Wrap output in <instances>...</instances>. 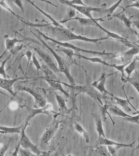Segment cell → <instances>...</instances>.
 I'll return each mask as SVG.
<instances>
[{"label": "cell", "mask_w": 139, "mask_h": 156, "mask_svg": "<svg viewBox=\"0 0 139 156\" xmlns=\"http://www.w3.org/2000/svg\"><path fill=\"white\" fill-rule=\"evenodd\" d=\"M96 27H97L100 29H101L102 31L105 32L106 34H107V37H106L109 38H112V39H114V40H119L120 41H128L127 39H125L121 36L120 35H118V34H116V33L112 32L109 31V30H107V29H105L103 27L101 26L98 23H96Z\"/></svg>", "instance_id": "obj_23"}, {"label": "cell", "mask_w": 139, "mask_h": 156, "mask_svg": "<svg viewBox=\"0 0 139 156\" xmlns=\"http://www.w3.org/2000/svg\"><path fill=\"white\" fill-rule=\"evenodd\" d=\"M37 31L44 39L52 41L54 43L57 44L59 46H62V47L72 49L77 51V52H85V53L91 54L99 55L100 56H107V57H112V58H116V53L98 52V51L84 49L80 48L77 47V46H74V45L68 42H62V41H58V40H54V39L49 37L47 35H45V34H43L42 32L39 31V30H37Z\"/></svg>", "instance_id": "obj_4"}, {"label": "cell", "mask_w": 139, "mask_h": 156, "mask_svg": "<svg viewBox=\"0 0 139 156\" xmlns=\"http://www.w3.org/2000/svg\"><path fill=\"white\" fill-rule=\"evenodd\" d=\"M56 118H54V120L52 123L47 127L41 136L40 142V146L41 147L50 144V141L58 130L60 124L62 123V121L57 120Z\"/></svg>", "instance_id": "obj_7"}, {"label": "cell", "mask_w": 139, "mask_h": 156, "mask_svg": "<svg viewBox=\"0 0 139 156\" xmlns=\"http://www.w3.org/2000/svg\"><path fill=\"white\" fill-rule=\"evenodd\" d=\"M108 112L112 113L113 115L118 116L121 118H126V117H130L131 115L127 114L124 111L122 110L119 107L116 106L110 105L108 108Z\"/></svg>", "instance_id": "obj_24"}, {"label": "cell", "mask_w": 139, "mask_h": 156, "mask_svg": "<svg viewBox=\"0 0 139 156\" xmlns=\"http://www.w3.org/2000/svg\"><path fill=\"white\" fill-rule=\"evenodd\" d=\"M132 2V4L127 6L126 8L129 7H135V8L139 9V0H131Z\"/></svg>", "instance_id": "obj_41"}, {"label": "cell", "mask_w": 139, "mask_h": 156, "mask_svg": "<svg viewBox=\"0 0 139 156\" xmlns=\"http://www.w3.org/2000/svg\"><path fill=\"white\" fill-rule=\"evenodd\" d=\"M139 68V55H136L133 58L130 63L127 66L124 68V72L127 74V77L130 76L133 72Z\"/></svg>", "instance_id": "obj_19"}, {"label": "cell", "mask_w": 139, "mask_h": 156, "mask_svg": "<svg viewBox=\"0 0 139 156\" xmlns=\"http://www.w3.org/2000/svg\"><path fill=\"white\" fill-rule=\"evenodd\" d=\"M70 3L73 5H79L86 6V5L83 2L82 0H71L68 1Z\"/></svg>", "instance_id": "obj_40"}, {"label": "cell", "mask_w": 139, "mask_h": 156, "mask_svg": "<svg viewBox=\"0 0 139 156\" xmlns=\"http://www.w3.org/2000/svg\"><path fill=\"white\" fill-rule=\"evenodd\" d=\"M26 1L29 2L32 5L34 6L35 8L37 9L38 10L40 11V12H41V13H42L43 14L46 16V17H47V18L50 20H51V21L52 22L54 25L55 27H61L60 24L59 23H57V22L56 21V20H55L51 16L49 15L48 14V13H46V12H44V11H43L42 10L40 9L39 8V7H38L36 5H35V4L34 3V2H32V1H31L30 0H26Z\"/></svg>", "instance_id": "obj_30"}, {"label": "cell", "mask_w": 139, "mask_h": 156, "mask_svg": "<svg viewBox=\"0 0 139 156\" xmlns=\"http://www.w3.org/2000/svg\"><path fill=\"white\" fill-rule=\"evenodd\" d=\"M50 29L52 30L54 35L58 39L57 40L62 42H67L73 40H80L97 44L98 41L108 39L106 37L100 38L91 39L81 35H76L69 29L62 26L52 27L50 28Z\"/></svg>", "instance_id": "obj_1"}, {"label": "cell", "mask_w": 139, "mask_h": 156, "mask_svg": "<svg viewBox=\"0 0 139 156\" xmlns=\"http://www.w3.org/2000/svg\"><path fill=\"white\" fill-rule=\"evenodd\" d=\"M24 91L30 94L35 100L34 107L35 108H41L46 105L47 102L43 95L40 92L33 88L26 86H21L18 88V91Z\"/></svg>", "instance_id": "obj_8"}, {"label": "cell", "mask_w": 139, "mask_h": 156, "mask_svg": "<svg viewBox=\"0 0 139 156\" xmlns=\"http://www.w3.org/2000/svg\"><path fill=\"white\" fill-rule=\"evenodd\" d=\"M129 1H131V0H129Z\"/></svg>", "instance_id": "obj_48"}, {"label": "cell", "mask_w": 139, "mask_h": 156, "mask_svg": "<svg viewBox=\"0 0 139 156\" xmlns=\"http://www.w3.org/2000/svg\"><path fill=\"white\" fill-rule=\"evenodd\" d=\"M33 53L31 52V51L29 50L25 52L24 55L26 56L27 58V70L28 69V66H29V65L30 62L31 61Z\"/></svg>", "instance_id": "obj_39"}, {"label": "cell", "mask_w": 139, "mask_h": 156, "mask_svg": "<svg viewBox=\"0 0 139 156\" xmlns=\"http://www.w3.org/2000/svg\"><path fill=\"white\" fill-rule=\"evenodd\" d=\"M122 1H123V0H119L118 2H116V3H115L114 5L111 6L109 8H105L104 9L103 12H102V14H105L107 16H111L114 11L116 10V9L119 7Z\"/></svg>", "instance_id": "obj_32"}, {"label": "cell", "mask_w": 139, "mask_h": 156, "mask_svg": "<svg viewBox=\"0 0 139 156\" xmlns=\"http://www.w3.org/2000/svg\"><path fill=\"white\" fill-rule=\"evenodd\" d=\"M96 125V131L98 133V136H102L106 137L104 130L102 124V119L101 115L96 114V113H91Z\"/></svg>", "instance_id": "obj_16"}, {"label": "cell", "mask_w": 139, "mask_h": 156, "mask_svg": "<svg viewBox=\"0 0 139 156\" xmlns=\"http://www.w3.org/2000/svg\"><path fill=\"white\" fill-rule=\"evenodd\" d=\"M38 39L41 41L43 45L53 55L58 64V68L60 72L63 73L68 79L69 84L72 86L76 85L75 81L73 76L71 74L70 71V60L67 59L60 56L51 48V47L40 36L37 37Z\"/></svg>", "instance_id": "obj_2"}, {"label": "cell", "mask_w": 139, "mask_h": 156, "mask_svg": "<svg viewBox=\"0 0 139 156\" xmlns=\"http://www.w3.org/2000/svg\"><path fill=\"white\" fill-rule=\"evenodd\" d=\"M5 0H0V5H1V7H3V8H4L5 9L9 11V12H10V13H12V14H13V15L16 17L20 21L23 22V23H27V21L25 20L24 18H22V17L20 16H18V15L16 14V13H15V12L12 10V9H11L10 7L9 6L7 5V4L5 2Z\"/></svg>", "instance_id": "obj_29"}, {"label": "cell", "mask_w": 139, "mask_h": 156, "mask_svg": "<svg viewBox=\"0 0 139 156\" xmlns=\"http://www.w3.org/2000/svg\"><path fill=\"white\" fill-rule=\"evenodd\" d=\"M28 124H29V122L26 121L24 125L23 126L22 128L21 132L20 133V139L19 141L20 143L21 146L23 148L30 150L33 153L35 154V155H45L46 152L41 151L36 145L34 144L30 141L29 136L27 135L25 132V130Z\"/></svg>", "instance_id": "obj_5"}, {"label": "cell", "mask_w": 139, "mask_h": 156, "mask_svg": "<svg viewBox=\"0 0 139 156\" xmlns=\"http://www.w3.org/2000/svg\"><path fill=\"white\" fill-rule=\"evenodd\" d=\"M55 96L57 104L58 106V110L61 115L64 116L65 115L70 114L71 112L72 109L68 108L66 104L65 98L61 95H59L55 91H54Z\"/></svg>", "instance_id": "obj_13"}, {"label": "cell", "mask_w": 139, "mask_h": 156, "mask_svg": "<svg viewBox=\"0 0 139 156\" xmlns=\"http://www.w3.org/2000/svg\"><path fill=\"white\" fill-rule=\"evenodd\" d=\"M137 124H138V125L139 126V123ZM138 139H139V136L138 137V138L137 139V140H136H136H138Z\"/></svg>", "instance_id": "obj_47"}, {"label": "cell", "mask_w": 139, "mask_h": 156, "mask_svg": "<svg viewBox=\"0 0 139 156\" xmlns=\"http://www.w3.org/2000/svg\"><path fill=\"white\" fill-rule=\"evenodd\" d=\"M113 17H116V18H118V19L121 20L124 24H125L126 26L134 34L136 35L137 33L136 31L135 30H133L131 28V25L132 24V21H131L130 18H128L126 16L125 13H121L117 15H115L113 16Z\"/></svg>", "instance_id": "obj_22"}, {"label": "cell", "mask_w": 139, "mask_h": 156, "mask_svg": "<svg viewBox=\"0 0 139 156\" xmlns=\"http://www.w3.org/2000/svg\"><path fill=\"white\" fill-rule=\"evenodd\" d=\"M121 80L123 83H130L139 94V73L137 71H135L133 76L128 78L126 76L121 77ZM137 113L139 114V111H137Z\"/></svg>", "instance_id": "obj_14"}, {"label": "cell", "mask_w": 139, "mask_h": 156, "mask_svg": "<svg viewBox=\"0 0 139 156\" xmlns=\"http://www.w3.org/2000/svg\"><path fill=\"white\" fill-rule=\"evenodd\" d=\"M39 1H42V2H46V3L50 4L52 5L55 7H57V6L56 5H55L54 4L52 3L51 1H47V0H39Z\"/></svg>", "instance_id": "obj_44"}, {"label": "cell", "mask_w": 139, "mask_h": 156, "mask_svg": "<svg viewBox=\"0 0 139 156\" xmlns=\"http://www.w3.org/2000/svg\"><path fill=\"white\" fill-rule=\"evenodd\" d=\"M74 129L82 137H84L87 143H89L90 142V135L87 131L84 129L82 126L77 122H75L74 124Z\"/></svg>", "instance_id": "obj_26"}, {"label": "cell", "mask_w": 139, "mask_h": 156, "mask_svg": "<svg viewBox=\"0 0 139 156\" xmlns=\"http://www.w3.org/2000/svg\"><path fill=\"white\" fill-rule=\"evenodd\" d=\"M23 77H16L12 79H4L0 78V87L4 89L7 92L12 95L13 97L16 96V93H15L13 90V85L18 80L24 79ZM0 93L5 95L3 93L0 91Z\"/></svg>", "instance_id": "obj_11"}, {"label": "cell", "mask_w": 139, "mask_h": 156, "mask_svg": "<svg viewBox=\"0 0 139 156\" xmlns=\"http://www.w3.org/2000/svg\"><path fill=\"white\" fill-rule=\"evenodd\" d=\"M57 47L58 48L56 50V51H58V52H62L64 53L66 55L67 58L69 60H72L73 56L75 55V53H74V50L72 49L62 47L61 46V47Z\"/></svg>", "instance_id": "obj_31"}, {"label": "cell", "mask_w": 139, "mask_h": 156, "mask_svg": "<svg viewBox=\"0 0 139 156\" xmlns=\"http://www.w3.org/2000/svg\"><path fill=\"white\" fill-rule=\"evenodd\" d=\"M20 144L19 141L18 142V144L17 146H16L15 149L14 151L12 152V156H18V153L19 152V149L20 147Z\"/></svg>", "instance_id": "obj_42"}, {"label": "cell", "mask_w": 139, "mask_h": 156, "mask_svg": "<svg viewBox=\"0 0 139 156\" xmlns=\"http://www.w3.org/2000/svg\"><path fill=\"white\" fill-rule=\"evenodd\" d=\"M74 55H76L77 57H80V58L86 60L90 61V62H93V63H101V64L107 66H109V64L108 63H107L105 61H103L101 58H99V57H85V56L82 55L75 54Z\"/></svg>", "instance_id": "obj_28"}, {"label": "cell", "mask_w": 139, "mask_h": 156, "mask_svg": "<svg viewBox=\"0 0 139 156\" xmlns=\"http://www.w3.org/2000/svg\"><path fill=\"white\" fill-rule=\"evenodd\" d=\"M5 38V50L4 52L0 56V59L2 58V56L5 54L6 52L8 51L12 50L15 46V45L18 43L23 42L24 40H21L17 38L16 32H15V36L12 39H10L8 35H5L4 36Z\"/></svg>", "instance_id": "obj_15"}, {"label": "cell", "mask_w": 139, "mask_h": 156, "mask_svg": "<svg viewBox=\"0 0 139 156\" xmlns=\"http://www.w3.org/2000/svg\"><path fill=\"white\" fill-rule=\"evenodd\" d=\"M20 156H31L35 155V154H33V152L27 149L21 147L19 149V152Z\"/></svg>", "instance_id": "obj_37"}, {"label": "cell", "mask_w": 139, "mask_h": 156, "mask_svg": "<svg viewBox=\"0 0 139 156\" xmlns=\"http://www.w3.org/2000/svg\"><path fill=\"white\" fill-rule=\"evenodd\" d=\"M11 1L20 9L22 12H24V8L22 0H11Z\"/></svg>", "instance_id": "obj_38"}, {"label": "cell", "mask_w": 139, "mask_h": 156, "mask_svg": "<svg viewBox=\"0 0 139 156\" xmlns=\"http://www.w3.org/2000/svg\"><path fill=\"white\" fill-rule=\"evenodd\" d=\"M30 112V115L28 117L27 121L29 122V121L34 118L35 116L39 114H45L48 116L51 119H52V114H57L59 113H57L55 112L52 109V105L51 103L46 104L45 107L41 108H29V109Z\"/></svg>", "instance_id": "obj_10"}, {"label": "cell", "mask_w": 139, "mask_h": 156, "mask_svg": "<svg viewBox=\"0 0 139 156\" xmlns=\"http://www.w3.org/2000/svg\"><path fill=\"white\" fill-rule=\"evenodd\" d=\"M77 20L79 21V23L82 25L84 26H94L96 27V23L97 21H103V18H99L98 19H95L92 20L90 19V18H80L79 17H75L74 18H72L70 20Z\"/></svg>", "instance_id": "obj_21"}, {"label": "cell", "mask_w": 139, "mask_h": 156, "mask_svg": "<svg viewBox=\"0 0 139 156\" xmlns=\"http://www.w3.org/2000/svg\"><path fill=\"white\" fill-rule=\"evenodd\" d=\"M138 141V144L137 145V146H136V147L134 148V151H133V152H134V151H136V150H137L138 149H139V140H137Z\"/></svg>", "instance_id": "obj_46"}, {"label": "cell", "mask_w": 139, "mask_h": 156, "mask_svg": "<svg viewBox=\"0 0 139 156\" xmlns=\"http://www.w3.org/2000/svg\"><path fill=\"white\" fill-rule=\"evenodd\" d=\"M129 61V62H127V63H125V64H123V65H116L115 64H109V66L112 67V68H115L116 69H117L118 71L120 72L121 73L122 75L121 76H125V74H124V68H125V67L127 65L129 64V63H130L131 61Z\"/></svg>", "instance_id": "obj_33"}, {"label": "cell", "mask_w": 139, "mask_h": 156, "mask_svg": "<svg viewBox=\"0 0 139 156\" xmlns=\"http://www.w3.org/2000/svg\"><path fill=\"white\" fill-rule=\"evenodd\" d=\"M32 62L34 65L35 66V68H36L37 71V73L38 74H39V70H42V66H41L40 63H39V61H38L36 56H35V54L34 53H33L32 57Z\"/></svg>", "instance_id": "obj_35"}, {"label": "cell", "mask_w": 139, "mask_h": 156, "mask_svg": "<svg viewBox=\"0 0 139 156\" xmlns=\"http://www.w3.org/2000/svg\"><path fill=\"white\" fill-rule=\"evenodd\" d=\"M136 140L134 142L130 144H119L110 145L107 146V149L110 154L112 156H116L117 155V152L118 150L122 147H133Z\"/></svg>", "instance_id": "obj_20"}, {"label": "cell", "mask_w": 139, "mask_h": 156, "mask_svg": "<svg viewBox=\"0 0 139 156\" xmlns=\"http://www.w3.org/2000/svg\"><path fill=\"white\" fill-rule=\"evenodd\" d=\"M42 71L45 75L44 80L47 82L51 88L54 91H61L67 97L70 98V94L63 88L62 81L54 74L53 72L46 65H42Z\"/></svg>", "instance_id": "obj_3"}, {"label": "cell", "mask_w": 139, "mask_h": 156, "mask_svg": "<svg viewBox=\"0 0 139 156\" xmlns=\"http://www.w3.org/2000/svg\"><path fill=\"white\" fill-rule=\"evenodd\" d=\"M59 1L63 4L72 7L74 9L76 10L77 11H78L82 14L88 17V18L92 20L95 19V18H94L93 17L91 13V12H97L102 14L104 9L106 8L105 4L102 5L101 7H89V6L87 5H79L72 4L70 3L68 1H66V0H59Z\"/></svg>", "instance_id": "obj_6"}, {"label": "cell", "mask_w": 139, "mask_h": 156, "mask_svg": "<svg viewBox=\"0 0 139 156\" xmlns=\"http://www.w3.org/2000/svg\"><path fill=\"white\" fill-rule=\"evenodd\" d=\"M111 96H112V98L114 99L115 103L117 104L120 105L121 107H123L127 112H129L131 111V109H130L129 107V104H130V106H132L134 108V109H135V111H137L135 108L134 107V106L131 104V103H130V100L134 99V98L130 97L129 98H127V99H124L117 97L116 96H114L113 95H112Z\"/></svg>", "instance_id": "obj_17"}, {"label": "cell", "mask_w": 139, "mask_h": 156, "mask_svg": "<svg viewBox=\"0 0 139 156\" xmlns=\"http://www.w3.org/2000/svg\"><path fill=\"white\" fill-rule=\"evenodd\" d=\"M136 35L137 37V40L136 42H134L135 44H139V33H137Z\"/></svg>", "instance_id": "obj_45"}, {"label": "cell", "mask_w": 139, "mask_h": 156, "mask_svg": "<svg viewBox=\"0 0 139 156\" xmlns=\"http://www.w3.org/2000/svg\"><path fill=\"white\" fill-rule=\"evenodd\" d=\"M132 24L139 30V20L134 21L132 22Z\"/></svg>", "instance_id": "obj_43"}, {"label": "cell", "mask_w": 139, "mask_h": 156, "mask_svg": "<svg viewBox=\"0 0 139 156\" xmlns=\"http://www.w3.org/2000/svg\"><path fill=\"white\" fill-rule=\"evenodd\" d=\"M123 120L135 123L138 124L139 123V114L137 115L134 116L130 117H126V118H121Z\"/></svg>", "instance_id": "obj_36"}, {"label": "cell", "mask_w": 139, "mask_h": 156, "mask_svg": "<svg viewBox=\"0 0 139 156\" xmlns=\"http://www.w3.org/2000/svg\"><path fill=\"white\" fill-rule=\"evenodd\" d=\"M11 55H10L6 59L4 60V61H1V66H0V75H1L3 76V78L4 79H7V74H6L5 70V66L6 62L9 59V58L11 57Z\"/></svg>", "instance_id": "obj_34"}, {"label": "cell", "mask_w": 139, "mask_h": 156, "mask_svg": "<svg viewBox=\"0 0 139 156\" xmlns=\"http://www.w3.org/2000/svg\"><path fill=\"white\" fill-rule=\"evenodd\" d=\"M23 125L16 127H11L0 125V133L6 134L7 133L20 134L21 132Z\"/></svg>", "instance_id": "obj_25"}, {"label": "cell", "mask_w": 139, "mask_h": 156, "mask_svg": "<svg viewBox=\"0 0 139 156\" xmlns=\"http://www.w3.org/2000/svg\"><path fill=\"white\" fill-rule=\"evenodd\" d=\"M107 77V75L106 73H102L100 78L97 80L91 83V85L102 94H108L111 96L112 95V94L106 90L105 86Z\"/></svg>", "instance_id": "obj_12"}, {"label": "cell", "mask_w": 139, "mask_h": 156, "mask_svg": "<svg viewBox=\"0 0 139 156\" xmlns=\"http://www.w3.org/2000/svg\"><path fill=\"white\" fill-rule=\"evenodd\" d=\"M121 143L112 141V140H109L106 137L103 136H98V139L96 142V146L98 145H105L108 146L110 145L119 144Z\"/></svg>", "instance_id": "obj_27"}, {"label": "cell", "mask_w": 139, "mask_h": 156, "mask_svg": "<svg viewBox=\"0 0 139 156\" xmlns=\"http://www.w3.org/2000/svg\"><path fill=\"white\" fill-rule=\"evenodd\" d=\"M90 155L111 156L107 146L105 145H98L94 148L90 149Z\"/></svg>", "instance_id": "obj_18"}, {"label": "cell", "mask_w": 139, "mask_h": 156, "mask_svg": "<svg viewBox=\"0 0 139 156\" xmlns=\"http://www.w3.org/2000/svg\"><path fill=\"white\" fill-rule=\"evenodd\" d=\"M34 50L41 59L44 61L46 65L50 68L51 70L54 73H57L60 72L58 66L56 65L52 57L48 53L44 52L43 50L38 47H34Z\"/></svg>", "instance_id": "obj_9"}]
</instances>
